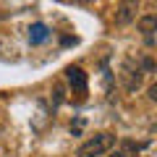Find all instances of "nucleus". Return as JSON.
<instances>
[{
    "mask_svg": "<svg viewBox=\"0 0 157 157\" xmlns=\"http://www.w3.org/2000/svg\"><path fill=\"white\" fill-rule=\"evenodd\" d=\"M115 147V134L110 131H102V134H94L92 139H86L84 144L76 149V157H102Z\"/></svg>",
    "mask_w": 157,
    "mask_h": 157,
    "instance_id": "f257e3e1",
    "label": "nucleus"
},
{
    "mask_svg": "<svg viewBox=\"0 0 157 157\" xmlns=\"http://www.w3.org/2000/svg\"><path fill=\"white\" fill-rule=\"evenodd\" d=\"M121 81H123V89L126 92H136L144 81V68L134 60V58H126L121 63Z\"/></svg>",
    "mask_w": 157,
    "mask_h": 157,
    "instance_id": "f03ea898",
    "label": "nucleus"
},
{
    "mask_svg": "<svg viewBox=\"0 0 157 157\" xmlns=\"http://www.w3.org/2000/svg\"><path fill=\"white\" fill-rule=\"evenodd\" d=\"M136 11H139V0H123L121 8L115 11V24L118 26H126V24L136 21Z\"/></svg>",
    "mask_w": 157,
    "mask_h": 157,
    "instance_id": "7ed1b4c3",
    "label": "nucleus"
},
{
    "mask_svg": "<svg viewBox=\"0 0 157 157\" xmlns=\"http://www.w3.org/2000/svg\"><path fill=\"white\" fill-rule=\"evenodd\" d=\"M66 78H68V84H71L73 92H78V94H84L86 92V73L81 71L78 66H71L66 71Z\"/></svg>",
    "mask_w": 157,
    "mask_h": 157,
    "instance_id": "20e7f679",
    "label": "nucleus"
},
{
    "mask_svg": "<svg viewBox=\"0 0 157 157\" xmlns=\"http://www.w3.org/2000/svg\"><path fill=\"white\" fill-rule=\"evenodd\" d=\"M136 26H139V32L147 37V45H152V34L157 32V16H155V13H149V16H141L139 21H136Z\"/></svg>",
    "mask_w": 157,
    "mask_h": 157,
    "instance_id": "39448f33",
    "label": "nucleus"
},
{
    "mask_svg": "<svg viewBox=\"0 0 157 157\" xmlns=\"http://www.w3.org/2000/svg\"><path fill=\"white\" fill-rule=\"evenodd\" d=\"M47 37H50V32H47L45 24H32V26H29V39H32V45H39V42H45Z\"/></svg>",
    "mask_w": 157,
    "mask_h": 157,
    "instance_id": "423d86ee",
    "label": "nucleus"
},
{
    "mask_svg": "<svg viewBox=\"0 0 157 157\" xmlns=\"http://www.w3.org/2000/svg\"><path fill=\"white\" fill-rule=\"evenodd\" d=\"M149 100H157V84L149 86Z\"/></svg>",
    "mask_w": 157,
    "mask_h": 157,
    "instance_id": "0eeeda50",
    "label": "nucleus"
},
{
    "mask_svg": "<svg viewBox=\"0 0 157 157\" xmlns=\"http://www.w3.org/2000/svg\"><path fill=\"white\" fill-rule=\"evenodd\" d=\"M110 157H128V155H126V152H123V149H118V152H113V155H110Z\"/></svg>",
    "mask_w": 157,
    "mask_h": 157,
    "instance_id": "6e6552de",
    "label": "nucleus"
}]
</instances>
